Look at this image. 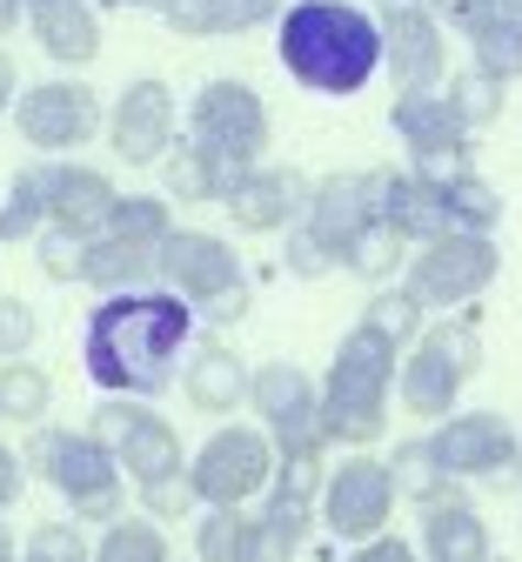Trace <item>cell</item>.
<instances>
[{"instance_id": "obj_23", "label": "cell", "mask_w": 522, "mask_h": 562, "mask_svg": "<svg viewBox=\"0 0 522 562\" xmlns=\"http://www.w3.org/2000/svg\"><path fill=\"white\" fill-rule=\"evenodd\" d=\"M27 34L60 67H88L101 54V14L88 0H27Z\"/></svg>"}, {"instance_id": "obj_46", "label": "cell", "mask_w": 522, "mask_h": 562, "mask_svg": "<svg viewBox=\"0 0 522 562\" xmlns=\"http://www.w3.org/2000/svg\"><path fill=\"white\" fill-rule=\"evenodd\" d=\"M429 8L442 14V27H469V14L482 8V0H429Z\"/></svg>"}, {"instance_id": "obj_13", "label": "cell", "mask_w": 522, "mask_h": 562, "mask_svg": "<svg viewBox=\"0 0 522 562\" xmlns=\"http://www.w3.org/2000/svg\"><path fill=\"white\" fill-rule=\"evenodd\" d=\"M268 127H275V121H268V101H262L248 81H235V75L201 81V94H195V108H188V134L201 140V148L242 161V168L262 161Z\"/></svg>"}, {"instance_id": "obj_20", "label": "cell", "mask_w": 522, "mask_h": 562, "mask_svg": "<svg viewBox=\"0 0 522 562\" xmlns=\"http://www.w3.org/2000/svg\"><path fill=\"white\" fill-rule=\"evenodd\" d=\"M121 188L108 181V168L74 161V155H47V222L74 228V235H101L114 215Z\"/></svg>"}, {"instance_id": "obj_44", "label": "cell", "mask_w": 522, "mask_h": 562, "mask_svg": "<svg viewBox=\"0 0 522 562\" xmlns=\"http://www.w3.org/2000/svg\"><path fill=\"white\" fill-rule=\"evenodd\" d=\"M348 562H415V549H409L402 536H389V529H382V536L355 542V549H348Z\"/></svg>"}, {"instance_id": "obj_28", "label": "cell", "mask_w": 522, "mask_h": 562, "mask_svg": "<svg viewBox=\"0 0 522 562\" xmlns=\"http://www.w3.org/2000/svg\"><path fill=\"white\" fill-rule=\"evenodd\" d=\"M422 175H429V168H422ZM435 188H442V215H449V228L496 235V222H502V194H496L469 161H463V168H442Z\"/></svg>"}, {"instance_id": "obj_3", "label": "cell", "mask_w": 522, "mask_h": 562, "mask_svg": "<svg viewBox=\"0 0 522 562\" xmlns=\"http://www.w3.org/2000/svg\"><path fill=\"white\" fill-rule=\"evenodd\" d=\"M396 369H402V348L382 341L376 328H348L335 362L322 375V429L342 449H368L389 436V402H396Z\"/></svg>"}, {"instance_id": "obj_36", "label": "cell", "mask_w": 522, "mask_h": 562, "mask_svg": "<svg viewBox=\"0 0 522 562\" xmlns=\"http://www.w3.org/2000/svg\"><path fill=\"white\" fill-rule=\"evenodd\" d=\"M175 228V201L168 194H121L114 201V215H108V235L121 241H147V248H162Z\"/></svg>"}, {"instance_id": "obj_48", "label": "cell", "mask_w": 522, "mask_h": 562, "mask_svg": "<svg viewBox=\"0 0 522 562\" xmlns=\"http://www.w3.org/2000/svg\"><path fill=\"white\" fill-rule=\"evenodd\" d=\"M101 8H114V14H162L168 0H101Z\"/></svg>"}, {"instance_id": "obj_12", "label": "cell", "mask_w": 522, "mask_h": 562, "mask_svg": "<svg viewBox=\"0 0 522 562\" xmlns=\"http://www.w3.org/2000/svg\"><path fill=\"white\" fill-rule=\"evenodd\" d=\"M396 503H402V488H396L389 462H376L368 449L342 456V462L329 469V482H322V522H329V536H342V542L382 536L389 516H396Z\"/></svg>"}, {"instance_id": "obj_39", "label": "cell", "mask_w": 522, "mask_h": 562, "mask_svg": "<svg viewBox=\"0 0 522 562\" xmlns=\"http://www.w3.org/2000/svg\"><path fill=\"white\" fill-rule=\"evenodd\" d=\"M502 88L509 81H496V75H482V67H469V75H456L449 81V101L463 108V121L482 134V127H496L502 121Z\"/></svg>"}, {"instance_id": "obj_4", "label": "cell", "mask_w": 522, "mask_h": 562, "mask_svg": "<svg viewBox=\"0 0 522 562\" xmlns=\"http://www.w3.org/2000/svg\"><path fill=\"white\" fill-rule=\"evenodd\" d=\"M21 456H27V469L47 488H60V503H67L74 522H114V516H127V469H121V456L101 436L60 429V422H34Z\"/></svg>"}, {"instance_id": "obj_9", "label": "cell", "mask_w": 522, "mask_h": 562, "mask_svg": "<svg viewBox=\"0 0 522 562\" xmlns=\"http://www.w3.org/2000/svg\"><path fill=\"white\" fill-rule=\"evenodd\" d=\"M275 436L248 429V422H229L214 429L195 456H188V488H195V509H248L262 488L275 482Z\"/></svg>"}, {"instance_id": "obj_26", "label": "cell", "mask_w": 522, "mask_h": 562, "mask_svg": "<svg viewBox=\"0 0 522 562\" xmlns=\"http://www.w3.org/2000/svg\"><path fill=\"white\" fill-rule=\"evenodd\" d=\"M242 175H248L242 161H229V155H214V148H201L195 134H188V140H175V148H168V161H162L168 201H229Z\"/></svg>"}, {"instance_id": "obj_40", "label": "cell", "mask_w": 522, "mask_h": 562, "mask_svg": "<svg viewBox=\"0 0 522 562\" xmlns=\"http://www.w3.org/2000/svg\"><path fill=\"white\" fill-rule=\"evenodd\" d=\"M21 562H95V549H88V536L74 522H41L21 542Z\"/></svg>"}, {"instance_id": "obj_22", "label": "cell", "mask_w": 522, "mask_h": 562, "mask_svg": "<svg viewBox=\"0 0 522 562\" xmlns=\"http://www.w3.org/2000/svg\"><path fill=\"white\" fill-rule=\"evenodd\" d=\"M248 382H255V369L235 356L229 341H195L188 348V362H181V389H188V402L201 408V415H235L242 402H248Z\"/></svg>"}, {"instance_id": "obj_38", "label": "cell", "mask_w": 522, "mask_h": 562, "mask_svg": "<svg viewBox=\"0 0 522 562\" xmlns=\"http://www.w3.org/2000/svg\"><path fill=\"white\" fill-rule=\"evenodd\" d=\"M88 241L95 235H74V228H41L34 235V261H41V274L47 281H60V289H67V281H88Z\"/></svg>"}, {"instance_id": "obj_14", "label": "cell", "mask_w": 522, "mask_h": 562, "mask_svg": "<svg viewBox=\"0 0 522 562\" xmlns=\"http://www.w3.org/2000/svg\"><path fill=\"white\" fill-rule=\"evenodd\" d=\"M14 127H21L27 148H41V155H74V148H88V140L101 134V94L88 81H74V75L34 81L14 101Z\"/></svg>"}, {"instance_id": "obj_32", "label": "cell", "mask_w": 522, "mask_h": 562, "mask_svg": "<svg viewBox=\"0 0 522 562\" xmlns=\"http://www.w3.org/2000/svg\"><path fill=\"white\" fill-rule=\"evenodd\" d=\"M248 549H255V509H201L195 522L201 562H248Z\"/></svg>"}, {"instance_id": "obj_11", "label": "cell", "mask_w": 522, "mask_h": 562, "mask_svg": "<svg viewBox=\"0 0 522 562\" xmlns=\"http://www.w3.org/2000/svg\"><path fill=\"white\" fill-rule=\"evenodd\" d=\"M248 402L262 415V429L275 436V456H329V429H322V389L302 362H262L248 382Z\"/></svg>"}, {"instance_id": "obj_8", "label": "cell", "mask_w": 522, "mask_h": 562, "mask_svg": "<svg viewBox=\"0 0 522 562\" xmlns=\"http://www.w3.org/2000/svg\"><path fill=\"white\" fill-rule=\"evenodd\" d=\"M496 274H502L496 241H489V235H469V228H449V235L415 241V255H409V268H402V289H409L422 308H435V315H456V308H469V302L489 289Z\"/></svg>"}, {"instance_id": "obj_5", "label": "cell", "mask_w": 522, "mask_h": 562, "mask_svg": "<svg viewBox=\"0 0 522 562\" xmlns=\"http://www.w3.org/2000/svg\"><path fill=\"white\" fill-rule=\"evenodd\" d=\"M376 222V168L368 175H322L315 194H309V215L281 235V268L302 274V281H322V274H342L348 261V241Z\"/></svg>"}, {"instance_id": "obj_7", "label": "cell", "mask_w": 522, "mask_h": 562, "mask_svg": "<svg viewBox=\"0 0 522 562\" xmlns=\"http://www.w3.org/2000/svg\"><path fill=\"white\" fill-rule=\"evenodd\" d=\"M429 449H435L442 475L463 482V488L476 482V488H489V496H515V488H522V436L509 429V415H496V408L442 415L429 429Z\"/></svg>"}, {"instance_id": "obj_43", "label": "cell", "mask_w": 522, "mask_h": 562, "mask_svg": "<svg viewBox=\"0 0 522 562\" xmlns=\"http://www.w3.org/2000/svg\"><path fill=\"white\" fill-rule=\"evenodd\" d=\"M27 475H34V469H27V456L0 442V516H8V509L27 496Z\"/></svg>"}, {"instance_id": "obj_25", "label": "cell", "mask_w": 522, "mask_h": 562, "mask_svg": "<svg viewBox=\"0 0 522 562\" xmlns=\"http://www.w3.org/2000/svg\"><path fill=\"white\" fill-rule=\"evenodd\" d=\"M463 41H469V67L496 81H522V0H482Z\"/></svg>"}, {"instance_id": "obj_10", "label": "cell", "mask_w": 522, "mask_h": 562, "mask_svg": "<svg viewBox=\"0 0 522 562\" xmlns=\"http://www.w3.org/2000/svg\"><path fill=\"white\" fill-rule=\"evenodd\" d=\"M121 469H127V488L147 503L155 522H175L181 509H195V488H188V449H181V429L162 422L155 408H141V422L114 442Z\"/></svg>"}, {"instance_id": "obj_24", "label": "cell", "mask_w": 522, "mask_h": 562, "mask_svg": "<svg viewBox=\"0 0 522 562\" xmlns=\"http://www.w3.org/2000/svg\"><path fill=\"white\" fill-rule=\"evenodd\" d=\"M422 555L429 562H489V522L476 516L463 488L422 503Z\"/></svg>"}, {"instance_id": "obj_42", "label": "cell", "mask_w": 522, "mask_h": 562, "mask_svg": "<svg viewBox=\"0 0 522 562\" xmlns=\"http://www.w3.org/2000/svg\"><path fill=\"white\" fill-rule=\"evenodd\" d=\"M248 302H255V289H248V281H235V289H221V295L201 302L195 315H201V328H235V322L248 315Z\"/></svg>"}, {"instance_id": "obj_37", "label": "cell", "mask_w": 522, "mask_h": 562, "mask_svg": "<svg viewBox=\"0 0 522 562\" xmlns=\"http://www.w3.org/2000/svg\"><path fill=\"white\" fill-rule=\"evenodd\" d=\"M429 308L409 295V289H382V295H368V308H362V328H376L382 341H396V348H409L429 322H422Z\"/></svg>"}, {"instance_id": "obj_18", "label": "cell", "mask_w": 522, "mask_h": 562, "mask_svg": "<svg viewBox=\"0 0 522 562\" xmlns=\"http://www.w3.org/2000/svg\"><path fill=\"white\" fill-rule=\"evenodd\" d=\"M155 274H162V289L188 295L195 308L214 302L221 289H235V281H248L235 241L229 235H208V228H168V241L155 255Z\"/></svg>"}, {"instance_id": "obj_29", "label": "cell", "mask_w": 522, "mask_h": 562, "mask_svg": "<svg viewBox=\"0 0 522 562\" xmlns=\"http://www.w3.org/2000/svg\"><path fill=\"white\" fill-rule=\"evenodd\" d=\"M155 255L162 248H147V241H121V235H95L88 241V281L101 295H114V289H147L155 281Z\"/></svg>"}, {"instance_id": "obj_1", "label": "cell", "mask_w": 522, "mask_h": 562, "mask_svg": "<svg viewBox=\"0 0 522 562\" xmlns=\"http://www.w3.org/2000/svg\"><path fill=\"white\" fill-rule=\"evenodd\" d=\"M195 302L175 295V289H114L101 295V308L88 315V335H81V362H88V382L101 395H134V402H162L175 382H181V362L195 348Z\"/></svg>"}, {"instance_id": "obj_35", "label": "cell", "mask_w": 522, "mask_h": 562, "mask_svg": "<svg viewBox=\"0 0 522 562\" xmlns=\"http://www.w3.org/2000/svg\"><path fill=\"white\" fill-rule=\"evenodd\" d=\"M389 475H396V488L422 509V503H435V496H449V488H463V482H449L442 475V462H435V449H429V436H415V442H402L396 456H389Z\"/></svg>"}, {"instance_id": "obj_33", "label": "cell", "mask_w": 522, "mask_h": 562, "mask_svg": "<svg viewBox=\"0 0 522 562\" xmlns=\"http://www.w3.org/2000/svg\"><path fill=\"white\" fill-rule=\"evenodd\" d=\"M409 268V241L389 228V222H368L355 241H348V261H342V274H355V281H389V274H402Z\"/></svg>"}, {"instance_id": "obj_27", "label": "cell", "mask_w": 522, "mask_h": 562, "mask_svg": "<svg viewBox=\"0 0 522 562\" xmlns=\"http://www.w3.org/2000/svg\"><path fill=\"white\" fill-rule=\"evenodd\" d=\"M281 14H288V0H168L162 8V21L175 34H195V41H208V34H255V27H268Z\"/></svg>"}, {"instance_id": "obj_17", "label": "cell", "mask_w": 522, "mask_h": 562, "mask_svg": "<svg viewBox=\"0 0 522 562\" xmlns=\"http://www.w3.org/2000/svg\"><path fill=\"white\" fill-rule=\"evenodd\" d=\"M389 127H396V140L409 148V161L429 168V175L469 161V134L476 127L463 121V108L442 94V88H402L396 108H389Z\"/></svg>"}, {"instance_id": "obj_21", "label": "cell", "mask_w": 522, "mask_h": 562, "mask_svg": "<svg viewBox=\"0 0 522 562\" xmlns=\"http://www.w3.org/2000/svg\"><path fill=\"white\" fill-rule=\"evenodd\" d=\"M376 222H389L409 248L429 241V235H449L435 175H422V168H376Z\"/></svg>"}, {"instance_id": "obj_2", "label": "cell", "mask_w": 522, "mask_h": 562, "mask_svg": "<svg viewBox=\"0 0 522 562\" xmlns=\"http://www.w3.org/2000/svg\"><path fill=\"white\" fill-rule=\"evenodd\" d=\"M281 67L309 94H362L368 75L382 67V21L355 8V0H288V14L275 21Z\"/></svg>"}, {"instance_id": "obj_41", "label": "cell", "mask_w": 522, "mask_h": 562, "mask_svg": "<svg viewBox=\"0 0 522 562\" xmlns=\"http://www.w3.org/2000/svg\"><path fill=\"white\" fill-rule=\"evenodd\" d=\"M34 335H41L34 308H27L21 295H0V362H14V356H27V348H34Z\"/></svg>"}, {"instance_id": "obj_49", "label": "cell", "mask_w": 522, "mask_h": 562, "mask_svg": "<svg viewBox=\"0 0 522 562\" xmlns=\"http://www.w3.org/2000/svg\"><path fill=\"white\" fill-rule=\"evenodd\" d=\"M0 562H21V542H14V529L0 522Z\"/></svg>"}, {"instance_id": "obj_6", "label": "cell", "mask_w": 522, "mask_h": 562, "mask_svg": "<svg viewBox=\"0 0 522 562\" xmlns=\"http://www.w3.org/2000/svg\"><path fill=\"white\" fill-rule=\"evenodd\" d=\"M476 369H482V335H476V322H469V315H442V322H429V328L402 348L396 402L435 429L442 415L463 408V389H469Z\"/></svg>"}, {"instance_id": "obj_34", "label": "cell", "mask_w": 522, "mask_h": 562, "mask_svg": "<svg viewBox=\"0 0 522 562\" xmlns=\"http://www.w3.org/2000/svg\"><path fill=\"white\" fill-rule=\"evenodd\" d=\"M95 562H168V529L155 516H114L101 529Z\"/></svg>"}, {"instance_id": "obj_45", "label": "cell", "mask_w": 522, "mask_h": 562, "mask_svg": "<svg viewBox=\"0 0 522 562\" xmlns=\"http://www.w3.org/2000/svg\"><path fill=\"white\" fill-rule=\"evenodd\" d=\"M14 101H21V67H14L8 47H0V114H14Z\"/></svg>"}, {"instance_id": "obj_19", "label": "cell", "mask_w": 522, "mask_h": 562, "mask_svg": "<svg viewBox=\"0 0 522 562\" xmlns=\"http://www.w3.org/2000/svg\"><path fill=\"white\" fill-rule=\"evenodd\" d=\"M309 194H315V181L302 168H268V161H255L221 207H229V222L242 235H288L295 222L309 215Z\"/></svg>"}, {"instance_id": "obj_15", "label": "cell", "mask_w": 522, "mask_h": 562, "mask_svg": "<svg viewBox=\"0 0 522 562\" xmlns=\"http://www.w3.org/2000/svg\"><path fill=\"white\" fill-rule=\"evenodd\" d=\"M382 21V67L396 88H442L449 75V34L429 0H376Z\"/></svg>"}, {"instance_id": "obj_16", "label": "cell", "mask_w": 522, "mask_h": 562, "mask_svg": "<svg viewBox=\"0 0 522 562\" xmlns=\"http://www.w3.org/2000/svg\"><path fill=\"white\" fill-rule=\"evenodd\" d=\"M181 140V108L168 81H127L114 114H108V148L121 168H162Z\"/></svg>"}, {"instance_id": "obj_30", "label": "cell", "mask_w": 522, "mask_h": 562, "mask_svg": "<svg viewBox=\"0 0 522 562\" xmlns=\"http://www.w3.org/2000/svg\"><path fill=\"white\" fill-rule=\"evenodd\" d=\"M41 228H47V155L27 161L8 181V201H0V248H8V241H34Z\"/></svg>"}, {"instance_id": "obj_47", "label": "cell", "mask_w": 522, "mask_h": 562, "mask_svg": "<svg viewBox=\"0 0 522 562\" xmlns=\"http://www.w3.org/2000/svg\"><path fill=\"white\" fill-rule=\"evenodd\" d=\"M21 21H27V0H0V41H8Z\"/></svg>"}, {"instance_id": "obj_31", "label": "cell", "mask_w": 522, "mask_h": 562, "mask_svg": "<svg viewBox=\"0 0 522 562\" xmlns=\"http://www.w3.org/2000/svg\"><path fill=\"white\" fill-rule=\"evenodd\" d=\"M47 408H54V382H47L41 362H27V356L0 362V415L34 429V422H47Z\"/></svg>"}]
</instances>
